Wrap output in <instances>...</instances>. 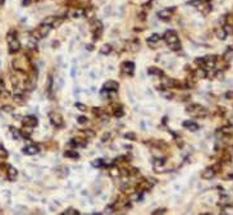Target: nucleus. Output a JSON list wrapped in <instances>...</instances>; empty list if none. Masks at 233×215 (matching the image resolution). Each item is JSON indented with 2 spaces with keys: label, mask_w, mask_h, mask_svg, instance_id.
Here are the masks:
<instances>
[{
  "label": "nucleus",
  "mask_w": 233,
  "mask_h": 215,
  "mask_svg": "<svg viewBox=\"0 0 233 215\" xmlns=\"http://www.w3.org/2000/svg\"><path fill=\"white\" fill-rule=\"evenodd\" d=\"M164 40L166 42V45L169 46V49L173 50V51H179L181 47H182V45H181V41L178 39L177 32L173 31V30H169V31H166L164 33Z\"/></svg>",
  "instance_id": "1"
},
{
  "label": "nucleus",
  "mask_w": 233,
  "mask_h": 215,
  "mask_svg": "<svg viewBox=\"0 0 233 215\" xmlns=\"http://www.w3.org/2000/svg\"><path fill=\"white\" fill-rule=\"evenodd\" d=\"M186 112L193 118H204L208 115V109L200 104H190Z\"/></svg>",
  "instance_id": "2"
},
{
  "label": "nucleus",
  "mask_w": 233,
  "mask_h": 215,
  "mask_svg": "<svg viewBox=\"0 0 233 215\" xmlns=\"http://www.w3.org/2000/svg\"><path fill=\"white\" fill-rule=\"evenodd\" d=\"M7 41H8V45H9V51H10L12 54H13V52L19 51V49H21V42L18 41L17 36H16V32L8 33Z\"/></svg>",
  "instance_id": "3"
},
{
  "label": "nucleus",
  "mask_w": 233,
  "mask_h": 215,
  "mask_svg": "<svg viewBox=\"0 0 233 215\" xmlns=\"http://www.w3.org/2000/svg\"><path fill=\"white\" fill-rule=\"evenodd\" d=\"M51 28H53V27H51L50 25H47V23H42V25L37 28L35 32H33V36H36V39H44V37H46L50 33Z\"/></svg>",
  "instance_id": "4"
},
{
  "label": "nucleus",
  "mask_w": 233,
  "mask_h": 215,
  "mask_svg": "<svg viewBox=\"0 0 233 215\" xmlns=\"http://www.w3.org/2000/svg\"><path fill=\"white\" fill-rule=\"evenodd\" d=\"M49 119H50V123L56 128L63 127V124H64V119H63V117H61V114H59L58 112H50L49 113Z\"/></svg>",
  "instance_id": "5"
},
{
  "label": "nucleus",
  "mask_w": 233,
  "mask_h": 215,
  "mask_svg": "<svg viewBox=\"0 0 233 215\" xmlns=\"http://www.w3.org/2000/svg\"><path fill=\"white\" fill-rule=\"evenodd\" d=\"M217 56L215 55H209V56H204V65L201 67V68L204 69H213L214 67H215L217 64Z\"/></svg>",
  "instance_id": "6"
},
{
  "label": "nucleus",
  "mask_w": 233,
  "mask_h": 215,
  "mask_svg": "<svg viewBox=\"0 0 233 215\" xmlns=\"http://www.w3.org/2000/svg\"><path fill=\"white\" fill-rule=\"evenodd\" d=\"M121 70L123 74H127V76H132L133 74V70H135V64L132 61H123L121 64Z\"/></svg>",
  "instance_id": "7"
},
{
  "label": "nucleus",
  "mask_w": 233,
  "mask_h": 215,
  "mask_svg": "<svg viewBox=\"0 0 233 215\" xmlns=\"http://www.w3.org/2000/svg\"><path fill=\"white\" fill-rule=\"evenodd\" d=\"M22 123H23V127H31V128H33V127H36L37 126V118L35 117V115H27V117H25L22 119Z\"/></svg>",
  "instance_id": "8"
},
{
  "label": "nucleus",
  "mask_w": 233,
  "mask_h": 215,
  "mask_svg": "<svg viewBox=\"0 0 233 215\" xmlns=\"http://www.w3.org/2000/svg\"><path fill=\"white\" fill-rule=\"evenodd\" d=\"M18 177V170L14 168L12 165H8V169H7V178L10 181V182H14Z\"/></svg>",
  "instance_id": "9"
},
{
  "label": "nucleus",
  "mask_w": 233,
  "mask_h": 215,
  "mask_svg": "<svg viewBox=\"0 0 233 215\" xmlns=\"http://www.w3.org/2000/svg\"><path fill=\"white\" fill-rule=\"evenodd\" d=\"M173 12H174V8H169V9L166 8V9H163V10H160V12L158 13V16H159L160 19L166 21V19H170V17H172Z\"/></svg>",
  "instance_id": "10"
},
{
  "label": "nucleus",
  "mask_w": 233,
  "mask_h": 215,
  "mask_svg": "<svg viewBox=\"0 0 233 215\" xmlns=\"http://www.w3.org/2000/svg\"><path fill=\"white\" fill-rule=\"evenodd\" d=\"M118 87H119V83L117 82V81H106L105 83H104V90L105 91H117Z\"/></svg>",
  "instance_id": "11"
},
{
  "label": "nucleus",
  "mask_w": 233,
  "mask_h": 215,
  "mask_svg": "<svg viewBox=\"0 0 233 215\" xmlns=\"http://www.w3.org/2000/svg\"><path fill=\"white\" fill-rule=\"evenodd\" d=\"M215 175H217V170L214 169V166H210V168H206L205 170L202 172V174H201V177H202L204 179H213Z\"/></svg>",
  "instance_id": "12"
},
{
  "label": "nucleus",
  "mask_w": 233,
  "mask_h": 215,
  "mask_svg": "<svg viewBox=\"0 0 233 215\" xmlns=\"http://www.w3.org/2000/svg\"><path fill=\"white\" fill-rule=\"evenodd\" d=\"M39 151H40L39 146H36V145H28V146H26L25 149H23V154H26V155H36Z\"/></svg>",
  "instance_id": "13"
},
{
  "label": "nucleus",
  "mask_w": 233,
  "mask_h": 215,
  "mask_svg": "<svg viewBox=\"0 0 233 215\" xmlns=\"http://www.w3.org/2000/svg\"><path fill=\"white\" fill-rule=\"evenodd\" d=\"M151 187H153V183L150 182V181H147V179H141L139 184H137V188H139L140 191H149Z\"/></svg>",
  "instance_id": "14"
},
{
  "label": "nucleus",
  "mask_w": 233,
  "mask_h": 215,
  "mask_svg": "<svg viewBox=\"0 0 233 215\" xmlns=\"http://www.w3.org/2000/svg\"><path fill=\"white\" fill-rule=\"evenodd\" d=\"M86 140L85 138H79V137H77V138H72L70 140V142H69V145L70 146H73V147H78V146H86Z\"/></svg>",
  "instance_id": "15"
},
{
  "label": "nucleus",
  "mask_w": 233,
  "mask_h": 215,
  "mask_svg": "<svg viewBox=\"0 0 233 215\" xmlns=\"http://www.w3.org/2000/svg\"><path fill=\"white\" fill-rule=\"evenodd\" d=\"M69 16L72 18H81V17L85 16V9H82V8H74L73 10L69 13Z\"/></svg>",
  "instance_id": "16"
},
{
  "label": "nucleus",
  "mask_w": 233,
  "mask_h": 215,
  "mask_svg": "<svg viewBox=\"0 0 233 215\" xmlns=\"http://www.w3.org/2000/svg\"><path fill=\"white\" fill-rule=\"evenodd\" d=\"M183 127H186L188 128L191 132H195V131H197L199 130V126H197V123H195L192 121H187V122H184L183 123Z\"/></svg>",
  "instance_id": "17"
},
{
  "label": "nucleus",
  "mask_w": 233,
  "mask_h": 215,
  "mask_svg": "<svg viewBox=\"0 0 233 215\" xmlns=\"http://www.w3.org/2000/svg\"><path fill=\"white\" fill-rule=\"evenodd\" d=\"M160 39H161L160 35H158V33H154V35H151V36L149 37V39H147V44L153 46V45L155 44V42H159V41H160Z\"/></svg>",
  "instance_id": "18"
},
{
  "label": "nucleus",
  "mask_w": 233,
  "mask_h": 215,
  "mask_svg": "<svg viewBox=\"0 0 233 215\" xmlns=\"http://www.w3.org/2000/svg\"><path fill=\"white\" fill-rule=\"evenodd\" d=\"M55 173L63 178V177H65L67 174H68V168H67V166H59V168L55 169Z\"/></svg>",
  "instance_id": "19"
},
{
  "label": "nucleus",
  "mask_w": 233,
  "mask_h": 215,
  "mask_svg": "<svg viewBox=\"0 0 233 215\" xmlns=\"http://www.w3.org/2000/svg\"><path fill=\"white\" fill-rule=\"evenodd\" d=\"M92 113H94V115H96L99 118H103L106 114L105 109H103V108H94L92 109Z\"/></svg>",
  "instance_id": "20"
},
{
  "label": "nucleus",
  "mask_w": 233,
  "mask_h": 215,
  "mask_svg": "<svg viewBox=\"0 0 233 215\" xmlns=\"http://www.w3.org/2000/svg\"><path fill=\"white\" fill-rule=\"evenodd\" d=\"M147 73H149V74H155V76H160V77H163V72H161L159 68H155V67H150V68L147 69Z\"/></svg>",
  "instance_id": "21"
},
{
  "label": "nucleus",
  "mask_w": 233,
  "mask_h": 215,
  "mask_svg": "<svg viewBox=\"0 0 233 215\" xmlns=\"http://www.w3.org/2000/svg\"><path fill=\"white\" fill-rule=\"evenodd\" d=\"M227 36H228V33H227V31L224 30V27L219 28V30H217V37H218V39H220V40H224Z\"/></svg>",
  "instance_id": "22"
},
{
  "label": "nucleus",
  "mask_w": 233,
  "mask_h": 215,
  "mask_svg": "<svg viewBox=\"0 0 233 215\" xmlns=\"http://www.w3.org/2000/svg\"><path fill=\"white\" fill-rule=\"evenodd\" d=\"M220 133H223L224 136H232L233 135V127H231V126L223 127L220 130Z\"/></svg>",
  "instance_id": "23"
},
{
  "label": "nucleus",
  "mask_w": 233,
  "mask_h": 215,
  "mask_svg": "<svg viewBox=\"0 0 233 215\" xmlns=\"http://www.w3.org/2000/svg\"><path fill=\"white\" fill-rule=\"evenodd\" d=\"M9 131H10V133H12V136H13V138L14 140H18L22 135H21V131H18L17 128H14V127H9Z\"/></svg>",
  "instance_id": "24"
},
{
  "label": "nucleus",
  "mask_w": 233,
  "mask_h": 215,
  "mask_svg": "<svg viewBox=\"0 0 233 215\" xmlns=\"http://www.w3.org/2000/svg\"><path fill=\"white\" fill-rule=\"evenodd\" d=\"M21 135L22 137H25V138H28L31 135H32V130H31V127H25L23 130H21Z\"/></svg>",
  "instance_id": "25"
},
{
  "label": "nucleus",
  "mask_w": 233,
  "mask_h": 215,
  "mask_svg": "<svg viewBox=\"0 0 233 215\" xmlns=\"http://www.w3.org/2000/svg\"><path fill=\"white\" fill-rule=\"evenodd\" d=\"M64 156H67V157H72V159H77L79 155H78V152L76 151V150H68V151L64 152Z\"/></svg>",
  "instance_id": "26"
},
{
  "label": "nucleus",
  "mask_w": 233,
  "mask_h": 215,
  "mask_svg": "<svg viewBox=\"0 0 233 215\" xmlns=\"http://www.w3.org/2000/svg\"><path fill=\"white\" fill-rule=\"evenodd\" d=\"M100 52L104 55H108V54H110L112 52V46L110 45H104L101 46V49H100Z\"/></svg>",
  "instance_id": "27"
},
{
  "label": "nucleus",
  "mask_w": 233,
  "mask_h": 215,
  "mask_svg": "<svg viewBox=\"0 0 233 215\" xmlns=\"http://www.w3.org/2000/svg\"><path fill=\"white\" fill-rule=\"evenodd\" d=\"M226 25L233 28V13H229L226 16Z\"/></svg>",
  "instance_id": "28"
},
{
  "label": "nucleus",
  "mask_w": 233,
  "mask_h": 215,
  "mask_svg": "<svg viewBox=\"0 0 233 215\" xmlns=\"http://www.w3.org/2000/svg\"><path fill=\"white\" fill-rule=\"evenodd\" d=\"M78 210H76L73 208H69V209H67L65 211H63V215H78Z\"/></svg>",
  "instance_id": "29"
},
{
  "label": "nucleus",
  "mask_w": 233,
  "mask_h": 215,
  "mask_svg": "<svg viewBox=\"0 0 233 215\" xmlns=\"http://www.w3.org/2000/svg\"><path fill=\"white\" fill-rule=\"evenodd\" d=\"M139 47H140V42L135 40L132 42V44L130 45V47H128V50H131V51H136V50H139Z\"/></svg>",
  "instance_id": "30"
},
{
  "label": "nucleus",
  "mask_w": 233,
  "mask_h": 215,
  "mask_svg": "<svg viewBox=\"0 0 233 215\" xmlns=\"http://www.w3.org/2000/svg\"><path fill=\"white\" fill-rule=\"evenodd\" d=\"M124 137L127 138V140H131V141H135L137 140V136H136V133H133V132H128L124 135Z\"/></svg>",
  "instance_id": "31"
},
{
  "label": "nucleus",
  "mask_w": 233,
  "mask_h": 215,
  "mask_svg": "<svg viewBox=\"0 0 233 215\" xmlns=\"http://www.w3.org/2000/svg\"><path fill=\"white\" fill-rule=\"evenodd\" d=\"M202 4V0H191V1H188V5L191 7H200Z\"/></svg>",
  "instance_id": "32"
},
{
  "label": "nucleus",
  "mask_w": 233,
  "mask_h": 215,
  "mask_svg": "<svg viewBox=\"0 0 233 215\" xmlns=\"http://www.w3.org/2000/svg\"><path fill=\"white\" fill-rule=\"evenodd\" d=\"M76 108L78 109V110H81V112H86L87 110V106L85 104H81V103H77L76 104Z\"/></svg>",
  "instance_id": "33"
},
{
  "label": "nucleus",
  "mask_w": 233,
  "mask_h": 215,
  "mask_svg": "<svg viewBox=\"0 0 233 215\" xmlns=\"http://www.w3.org/2000/svg\"><path fill=\"white\" fill-rule=\"evenodd\" d=\"M1 110L5 113H13V106H10V105H4L1 108Z\"/></svg>",
  "instance_id": "34"
},
{
  "label": "nucleus",
  "mask_w": 233,
  "mask_h": 215,
  "mask_svg": "<svg viewBox=\"0 0 233 215\" xmlns=\"http://www.w3.org/2000/svg\"><path fill=\"white\" fill-rule=\"evenodd\" d=\"M165 164V159H156L154 161V165L155 166H160V165H164Z\"/></svg>",
  "instance_id": "35"
},
{
  "label": "nucleus",
  "mask_w": 233,
  "mask_h": 215,
  "mask_svg": "<svg viewBox=\"0 0 233 215\" xmlns=\"http://www.w3.org/2000/svg\"><path fill=\"white\" fill-rule=\"evenodd\" d=\"M83 135L86 136V138L87 137H94L95 136V132L91 131V130H86V131H83Z\"/></svg>",
  "instance_id": "36"
},
{
  "label": "nucleus",
  "mask_w": 233,
  "mask_h": 215,
  "mask_svg": "<svg viewBox=\"0 0 233 215\" xmlns=\"http://www.w3.org/2000/svg\"><path fill=\"white\" fill-rule=\"evenodd\" d=\"M166 213V209H156V210H154L153 213V215H156V214H165Z\"/></svg>",
  "instance_id": "37"
},
{
  "label": "nucleus",
  "mask_w": 233,
  "mask_h": 215,
  "mask_svg": "<svg viewBox=\"0 0 233 215\" xmlns=\"http://www.w3.org/2000/svg\"><path fill=\"white\" fill-rule=\"evenodd\" d=\"M77 122H78L79 124H85V123L87 122V118H86V117H83V115H81V117H78Z\"/></svg>",
  "instance_id": "38"
},
{
  "label": "nucleus",
  "mask_w": 233,
  "mask_h": 215,
  "mask_svg": "<svg viewBox=\"0 0 233 215\" xmlns=\"http://www.w3.org/2000/svg\"><path fill=\"white\" fill-rule=\"evenodd\" d=\"M103 164H104V161L101 159H97L96 161H94V163H92V165H95V166H101Z\"/></svg>",
  "instance_id": "39"
},
{
  "label": "nucleus",
  "mask_w": 233,
  "mask_h": 215,
  "mask_svg": "<svg viewBox=\"0 0 233 215\" xmlns=\"http://www.w3.org/2000/svg\"><path fill=\"white\" fill-rule=\"evenodd\" d=\"M0 97H1V99H8L9 97V92L7 91V90H5V91H3V92H0Z\"/></svg>",
  "instance_id": "40"
},
{
  "label": "nucleus",
  "mask_w": 233,
  "mask_h": 215,
  "mask_svg": "<svg viewBox=\"0 0 233 215\" xmlns=\"http://www.w3.org/2000/svg\"><path fill=\"white\" fill-rule=\"evenodd\" d=\"M5 91V83H4V81L0 78V92Z\"/></svg>",
  "instance_id": "41"
},
{
  "label": "nucleus",
  "mask_w": 233,
  "mask_h": 215,
  "mask_svg": "<svg viewBox=\"0 0 233 215\" xmlns=\"http://www.w3.org/2000/svg\"><path fill=\"white\" fill-rule=\"evenodd\" d=\"M35 0H23V5L27 7V5H30V4H32Z\"/></svg>",
  "instance_id": "42"
},
{
  "label": "nucleus",
  "mask_w": 233,
  "mask_h": 215,
  "mask_svg": "<svg viewBox=\"0 0 233 215\" xmlns=\"http://www.w3.org/2000/svg\"><path fill=\"white\" fill-rule=\"evenodd\" d=\"M226 97H227V99H232V100H233V91H228V92L226 94Z\"/></svg>",
  "instance_id": "43"
},
{
  "label": "nucleus",
  "mask_w": 233,
  "mask_h": 215,
  "mask_svg": "<svg viewBox=\"0 0 233 215\" xmlns=\"http://www.w3.org/2000/svg\"><path fill=\"white\" fill-rule=\"evenodd\" d=\"M228 126H231V127H233V117H231L229 119H228Z\"/></svg>",
  "instance_id": "44"
},
{
  "label": "nucleus",
  "mask_w": 233,
  "mask_h": 215,
  "mask_svg": "<svg viewBox=\"0 0 233 215\" xmlns=\"http://www.w3.org/2000/svg\"><path fill=\"white\" fill-rule=\"evenodd\" d=\"M108 138H109V135H104V136H103V142H106Z\"/></svg>",
  "instance_id": "45"
},
{
  "label": "nucleus",
  "mask_w": 233,
  "mask_h": 215,
  "mask_svg": "<svg viewBox=\"0 0 233 215\" xmlns=\"http://www.w3.org/2000/svg\"><path fill=\"white\" fill-rule=\"evenodd\" d=\"M229 177H231V178H233V174H231V175H229Z\"/></svg>",
  "instance_id": "46"
}]
</instances>
